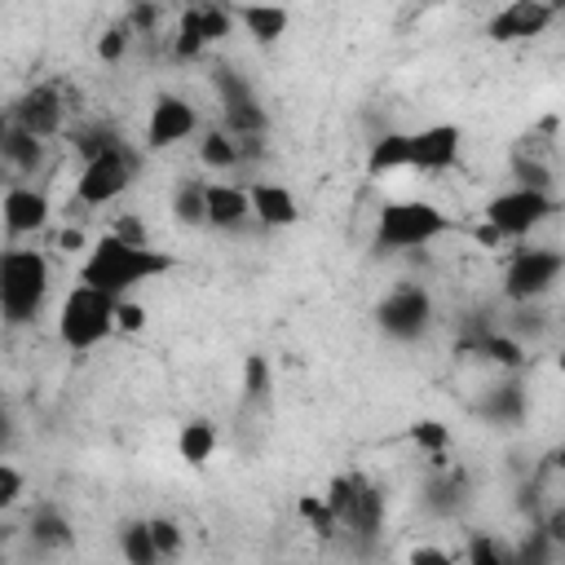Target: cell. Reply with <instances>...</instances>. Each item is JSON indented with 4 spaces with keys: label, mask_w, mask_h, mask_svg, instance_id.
Instances as JSON below:
<instances>
[{
    "label": "cell",
    "mask_w": 565,
    "mask_h": 565,
    "mask_svg": "<svg viewBox=\"0 0 565 565\" xmlns=\"http://www.w3.org/2000/svg\"><path fill=\"white\" fill-rule=\"evenodd\" d=\"M172 265H177V256H168V252H159V247H150V243H146V247L124 243L119 234L106 230V234L88 247V256H84V265H79V282L93 287V291H106V296L124 300L132 287L163 278Z\"/></svg>",
    "instance_id": "obj_1"
},
{
    "label": "cell",
    "mask_w": 565,
    "mask_h": 565,
    "mask_svg": "<svg viewBox=\"0 0 565 565\" xmlns=\"http://www.w3.org/2000/svg\"><path fill=\"white\" fill-rule=\"evenodd\" d=\"M49 256L40 247H9L0 252V322L26 327L44 313L49 300Z\"/></svg>",
    "instance_id": "obj_2"
},
{
    "label": "cell",
    "mask_w": 565,
    "mask_h": 565,
    "mask_svg": "<svg viewBox=\"0 0 565 565\" xmlns=\"http://www.w3.org/2000/svg\"><path fill=\"white\" fill-rule=\"evenodd\" d=\"M450 230H455V221L437 203H428V199H397V203L380 207L371 247H375V256L411 252V247H424V243H433V238H441Z\"/></svg>",
    "instance_id": "obj_3"
},
{
    "label": "cell",
    "mask_w": 565,
    "mask_h": 565,
    "mask_svg": "<svg viewBox=\"0 0 565 565\" xmlns=\"http://www.w3.org/2000/svg\"><path fill=\"white\" fill-rule=\"evenodd\" d=\"M115 305H119L115 296L75 282V287L62 296V305H57V340H62L71 353L97 349L102 340L115 335Z\"/></svg>",
    "instance_id": "obj_4"
},
{
    "label": "cell",
    "mask_w": 565,
    "mask_h": 565,
    "mask_svg": "<svg viewBox=\"0 0 565 565\" xmlns=\"http://www.w3.org/2000/svg\"><path fill=\"white\" fill-rule=\"evenodd\" d=\"M556 207H561V199L556 194H543V190H521V185H512V190H503V194H494L490 203H486V225L508 243H521V238H530L543 221H552L556 216Z\"/></svg>",
    "instance_id": "obj_5"
},
{
    "label": "cell",
    "mask_w": 565,
    "mask_h": 565,
    "mask_svg": "<svg viewBox=\"0 0 565 565\" xmlns=\"http://www.w3.org/2000/svg\"><path fill=\"white\" fill-rule=\"evenodd\" d=\"M561 274H565L561 247H516L503 269V296L512 305H539L547 291H556Z\"/></svg>",
    "instance_id": "obj_6"
},
{
    "label": "cell",
    "mask_w": 565,
    "mask_h": 565,
    "mask_svg": "<svg viewBox=\"0 0 565 565\" xmlns=\"http://www.w3.org/2000/svg\"><path fill=\"white\" fill-rule=\"evenodd\" d=\"M137 163H141V159H137V150H132L128 141H119L115 150L88 159V163L79 168V177H75V203H79V207H106V203H115V199L132 185Z\"/></svg>",
    "instance_id": "obj_7"
},
{
    "label": "cell",
    "mask_w": 565,
    "mask_h": 565,
    "mask_svg": "<svg viewBox=\"0 0 565 565\" xmlns=\"http://www.w3.org/2000/svg\"><path fill=\"white\" fill-rule=\"evenodd\" d=\"M212 88H216V97H221V119H225V132H230L234 141L265 137L269 115H265L260 97L252 93V84H247L234 66H212Z\"/></svg>",
    "instance_id": "obj_8"
},
{
    "label": "cell",
    "mask_w": 565,
    "mask_h": 565,
    "mask_svg": "<svg viewBox=\"0 0 565 565\" xmlns=\"http://www.w3.org/2000/svg\"><path fill=\"white\" fill-rule=\"evenodd\" d=\"M375 327L388 335V340H419L428 327H433V296L424 282H397L388 296H380L375 305Z\"/></svg>",
    "instance_id": "obj_9"
},
{
    "label": "cell",
    "mask_w": 565,
    "mask_h": 565,
    "mask_svg": "<svg viewBox=\"0 0 565 565\" xmlns=\"http://www.w3.org/2000/svg\"><path fill=\"white\" fill-rule=\"evenodd\" d=\"M9 124H13V128H22V132H31L35 141L57 137V132H62V124H66L62 88H57V84H35V88H26V93L9 106Z\"/></svg>",
    "instance_id": "obj_10"
},
{
    "label": "cell",
    "mask_w": 565,
    "mask_h": 565,
    "mask_svg": "<svg viewBox=\"0 0 565 565\" xmlns=\"http://www.w3.org/2000/svg\"><path fill=\"white\" fill-rule=\"evenodd\" d=\"M199 132V110L177 97V93H159L150 102V119H146V150H172L177 141Z\"/></svg>",
    "instance_id": "obj_11"
},
{
    "label": "cell",
    "mask_w": 565,
    "mask_h": 565,
    "mask_svg": "<svg viewBox=\"0 0 565 565\" xmlns=\"http://www.w3.org/2000/svg\"><path fill=\"white\" fill-rule=\"evenodd\" d=\"M556 4H547V0H512V4H503L490 22H486V35L494 40V44H512V40H530V35H543L552 22H556Z\"/></svg>",
    "instance_id": "obj_12"
},
{
    "label": "cell",
    "mask_w": 565,
    "mask_h": 565,
    "mask_svg": "<svg viewBox=\"0 0 565 565\" xmlns=\"http://www.w3.org/2000/svg\"><path fill=\"white\" fill-rule=\"evenodd\" d=\"M459 146H463L459 124H428V128L411 132V168L415 172H446L459 163Z\"/></svg>",
    "instance_id": "obj_13"
},
{
    "label": "cell",
    "mask_w": 565,
    "mask_h": 565,
    "mask_svg": "<svg viewBox=\"0 0 565 565\" xmlns=\"http://www.w3.org/2000/svg\"><path fill=\"white\" fill-rule=\"evenodd\" d=\"M49 194L26 185V181H13L4 194H0V221L13 238H26V234H40L49 225Z\"/></svg>",
    "instance_id": "obj_14"
},
{
    "label": "cell",
    "mask_w": 565,
    "mask_h": 565,
    "mask_svg": "<svg viewBox=\"0 0 565 565\" xmlns=\"http://www.w3.org/2000/svg\"><path fill=\"white\" fill-rule=\"evenodd\" d=\"M247 212L265 230H287V225H296L305 216L296 194L282 181H247Z\"/></svg>",
    "instance_id": "obj_15"
},
{
    "label": "cell",
    "mask_w": 565,
    "mask_h": 565,
    "mask_svg": "<svg viewBox=\"0 0 565 565\" xmlns=\"http://www.w3.org/2000/svg\"><path fill=\"white\" fill-rule=\"evenodd\" d=\"M247 190L243 185H230V181H207V194H203V225L212 230H243L247 225Z\"/></svg>",
    "instance_id": "obj_16"
},
{
    "label": "cell",
    "mask_w": 565,
    "mask_h": 565,
    "mask_svg": "<svg viewBox=\"0 0 565 565\" xmlns=\"http://www.w3.org/2000/svg\"><path fill=\"white\" fill-rule=\"evenodd\" d=\"M486 424H499V428H512L525 419V388L516 380H503V384H490L486 397L472 406Z\"/></svg>",
    "instance_id": "obj_17"
},
{
    "label": "cell",
    "mask_w": 565,
    "mask_h": 565,
    "mask_svg": "<svg viewBox=\"0 0 565 565\" xmlns=\"http://www.w3.org/2000/svg\"><path fill=\"white\" fill-rule=\"evenodd\" d=\"M230 13H234L238 26H247V35L256 44H278L291 26V13L278 9V4H230Z\"/></svg>",
    "instance_id": "obj_18"
},
{
    "label": "cell",
    "mask_w": 565,
    "mask_h": 565,
    "mask_svg": "<svg viewBox=\"0 0 565 565\" xmlns=\"http://www.w3.org/2000/svg\"><path fill=\"white\" fill-rule=\"evenodd\" d=\"M512 177L521 190H543V194H556V177H552V163L539 154L534 137H521L512 146Z\"/></svg>",
    "instance_id": "obj_19"
},
{
    "label": "cell",
    "mask_w": 565,
    "mask_h": 565,
    "mask_svg": "<svg viewBox=\"0 0 565 565\" xmlns=\"http://www.w3.org/2000/svg\"><path fill=\"white\" fill-rule=\"evenodd\" d=\"M380 521H384V494H380V486H371V481L362 477L358 503H353V512H349V521H344L340 530H349L358 543H375V534H380Z\"/></svg>",
    "instance_id": "obj_20"
},
{
    "label": "cell",
    "mask_w": 565,
    "mask_h": 565,
    "mask_svg": "<svg viewBox=\"0 0 565 565\" xmlns=\"http://www.w3.org/2000/svg\"><path fill=\"white\" fill-rule=\"evenodd\" d=\"M397 168H411V132H384V137H375L371 141V150H366V177H388V172H397Z\"/></svg>",
    "instance_id": "obj_21"
},
{
    "label": "cell",
    "mask_w": 565,
    "mask_h": 565,
    "mask_svg": "<svg viewBox=\"0 0 565 565\" xmlns=\"http://www.w3.org/2000/svg\"><path fill=\"white\" fill-rule=\"evenodd\" d=\"M26 539L35 543V547H44V552H62V547H71L75 543V530H71V521L57 512V508H35V516L26 521Z\"/></svg>",
    "instance_id": "obj_22"
},
{
    "label": "cell",
    "mask_w": 565,
    "mask_h": 565,
    "mask_svg": "<svg viewBox=\"0 0 565 565\" xmlns=\"http://www.w3.org/2000/svg\"><path fill=\"white\" fill-rule=\"evenodd\" d=\"M40 163H44V141H35V137L22 132V128H9V137H4V146H0V168H9V172H18V177H35Z\"/></svg>",
    "instance_id": "obj_23"
},
{
    "label": "cell",
    "mask_w": 565,
    "mask_h": 565,
    "mask_svg": "<svg viewBox=\"0 0 565 565\" xmlns=\"http://www.w3.org/2000/svg\"><path fill=\"white\" fill-rule=\"evenodd\" d=\"M216 424L212 419H190V424H181L177 428V455L190 463V468H199V463H207L212 455H216Z\"/></svg>",
    "instance_id": "obj_24"
},
{
    "label": "cell",
    "mask_w": 565,
    "mask_h": 565,
    "mask_svg": "<svg viewBox=\"0 0 565 565\" xmlns=\"http://www.w3.org/2000/svg\"><path fill=\"white\" fill-rule=\"evenodd\" d=\"M119 556H124V565H163L159 552H154L146 516H132V521L119 525Z\"/></svg>",
    "instance_id": "obj_25"
},
{
    "label": "cell",
    "mask_w": 565,
    "mask_h": 565,
    "mask_svg": "<svg viewBox=\"0 0 565 565\" xmlns=\"http://www.w3.org/2000/svg\"><path fill=\"white\" fill-rule=\"evenodd\" d=\"M199 163L212 168V172H230V168H238V163H243V159H238V141H234L225 128H207L203 141H199Z\"/></svg>",
    "instance_id": "obj_26"
},
{
    "label": "cell",
    "mask_w": 565,
    "mask_h": 565,
    "mask_svg": "<svg viewBox=\"0 0 565 565\" xmlns=\"http://www.w3.org/2000/svg\"><path fill=\"white\" fill-rule=\"evenodd\" d=\"M203 194H207V181L203 177H190V181H181L177 190H172V216L181 221V225H203Z\"/></svg>",
    "instance_id": "obj_27"
},
{
    "label": "cell",
    "mask_w": 565,
    "mask_h": 565,
    "mask_svg": "<svg viewBox=\"0 0 565 565\" xmlns=\"http://www.w3.org/2000/svg\"><path fill=\"white\" fill-rule=\"evenodd\" d=\"M463 490H468L463 468H446V472H437V477L428 481V503H433V512H455V508L463 503Z\"/></svg>",
    "instance_id": "obj_28"
},
{
    "label": "cell",
    "mask_w": 565,
    "mask_h": 565,
    "mask_svg": "<svg viewBox=\"0 0 565 565\" xmlns=\"http://www.w3.org/2000/svg\"><path fill=\"white\" fill-rule=\"evenodd\" d=\"M124 137L110 128V124H79V128H71V146L84 154V163L88 159H97V154H106V150H115Z\"/></svg>",
    "instance_id": "obj_29"
},
{
    "label": "cell",
    "mask_w": 565,
    "mask_h": 565,
    "mask_svg": "<svg viewBox=\"0 0 565 565\" xmlns=\"http://www.w3.org/2000/svg\"><path fill=\"white\" fill-rule=\"evenodd\" d=\"M203 53H207V44H203V35H199V22H194V4H190V9H181V18H177L172 57H177V62H199Z\"/></svg>",
    "instance_id": "obj_30"
},
{
    "label": "cell",
    "mask_w": 565,
    "mask_h": 565,
    "mask_svg": "<svg viewBox=\"0 0 565 565\" xmlns=\"http://www.w3.org/2000/svg\"><path fill=\"white\" fill-rule=\"evenodd\" d=\"M194 22H199V35H203L207 49L234 31V13H230V4H194Z\"/></svg>",
    "instance_id": "obj_31"
},
{
    "label": "cell",
    "mask_w": 565,
    "mask_h": 565,
    "mask_svg": "<svg viewBox=\"0 0 565 565\" xmlns=\"http://www.w3.org/2000/svg\"><path fill=\"white\" fill-rule=\"evenodd\" d=\"M296 512H300V521H305L318 539H335V534H340V521L331 516V508L322 503V494H300V499H296Z\"/></svg>",
    "instance_id": "obj_32"
},
{
    "label": "cell",
    "mask_w": 565,
    "mask_h": 565,
    "mask_svg": "<svg viewBox=\"0 0 565 565\" xmlns=\"http://www.w3.org/2000/svg\"><path fill=\"white\" fill-rule=\"evenodd\" d=\"M146 525H150V539H154L159 561H177L185 552V530L172 516H146Z\"/></svg>",
    "instance_id": "obj_33"
},
{
    "label": "cell",
    "mask_w": 565,
    "mask_h": 565,
    "mask_svg": "<svg viewBox=\"0 0 565 565\" xmlns=\"http://www.w3.org/2000/svg\"><path fill=\"white\" fill-rule=\"evenodd\" d=\"M243 397H247V406L269 402V362L260 353H247V362H243Z\"/></svg>",
    "instance_id": "obj_34"
},
{
    "label": "cell",
    "mask_w": 565,
    "mask_h": 565,
    "mask_svg": "<svg viewBox=\"0 0 565 565\" xmlns=\"http://www.w3.org/2000/svg\"><path fill=\"white\" fill-rule=\"evenodd\" d=\"M406 437L433 459V455H446V446H450V428L441 424V419H415L411 428H406Z\"/></svg>",
    "instance_id": "obj_35"
},
{
    "label": "cell",
    "mask_w": 565,
    "mask_h": 565,
    "mask_svg": "<svg viewBox=\"0 0 565 565\" xmlns=\"http://www.w3.org/2000/svg\"><path fill=\"white\" fill-rule=\"evenodd\" d=\"M128 44H132V31H128L124 22H115V26H106V31L97 35V57H102V62H119V57L128 53Z\"/></svg>",
    "instance_id": "obj_36"
},
{
    "label": "cell",
    "mask_w": 565,
    "mask_h": 565,
    "mask_svg": "<svg viewBox=\"0 0 565 565\" xmlns=\"http://www.w3.org/2000/svg\"><path fill=\"white\" fill-rule=\"evenodd\" d=\"M463 565H512V556L490 539V534H477L472 543H468V556H463Z\"/></svg>",
    "instance_id": "obj_37"
},
{
    "label": "cell",
    "mask_w": 565,
    "mask_h": 565,
    "mask_svg": "<svg viewBox=\"0 0 565 565\" xmlns=\"http://www.w3.org/2000/svg\"><path fill=\"white\" fill-rule=\"evenodd\" d=\"M22 490H26L22 468H13L9 459H0V512H9V508L22 499Z\"/></svg>",
    "instance_id": "obj_38"
},
{
    "label": "cell",
    "mask_w": 565,
    "mask_h": 565,
    "mask_svg": "<svg viewBox=\"0 0 565 565\" xmlns=\"http://www.w3.org/2000/svg\"><path fill=\"white\" fill-rule=\"evenodd\" d=\"M146 327V305H137V300H119L115 305V331H124V335H137Z\"/></svg>",
    "instance_id": "obj_39"
},
{
    "label": "cell",
    "mask_w": 565,
    "mask_h": 565,
    "mask_svg": "<svg viewBox=\"0 0 565 565\" xmlns=\"http://www.w3.org/2000/svg\"><path fill=\"white\" fill-rule=\"evenodd\" d=\"M154 22H159V9H154V4H132L128 18H124V26H128L132 35H150Z\"/></svg>",
    "instance_id": "obj_40"
},
{
    "label": "cell",
    "mask_w": 565,
    "mask_h": 565,
    "mask_svg": "<svg viewBox=\"0 0 565 565\" xmlns=\"http://www.w3.org/2000/svg\"><path fill=\"white\" fill-rule=\"evenodd\" d=\"M406 565H455V556L437 543H419V547L406 552Z\"/></svg>",
    "instance_id": "obj_41"
},
{
    "label": "cell",
    "mask_w": 565,
    "mask_h": 565,
    "mask_svg": "<svg viewBox=\"0 0 565 565\" xmlns=\"http://www.w3.org/2000/svg\"><path fill=\"white\" fill-rule=\"evenodd\" d=\"M13 441H18V419H13L9 402H0V459L13 450Z\"/></svg>",
    "instance_id": "obj_42"
},
{
    "label": "cell",
    "mask_w": 565,
    "mask_h": 565,
    "mask_svg": "<svg viewBox=\"0 0 565 565\" xmlns=\"http://www.w3.org/2000/svg\"><path fill=\"white\" fill-rule=\"evenodd\" d=\"M57 247H62V252H79V247H88V243H84V230H62V234H57Z\"/></svg>",
    "instance_id": "obj_43"
},
{
    "label": "cell",
    "mask_w": 565,
    "mask_h": 565,
    "mask_svg": "<svg viewBox=\"0 0 565 565\" xmlns=\"http://www.w3.org/2000/svg\"><path fill=\"white\" fill-rule=\"evenodd\" d=\"M472 238H477V243H481V247H503V238H499V234H494V230H490V225H486V221H481V225H477V230H472Z\"/></svg>",
    "instance_id": "obj_44"
},
{
    "label": "cell",
    "mask_w": 565,
    "mask_h": 565,
    "mask_svg": "<svg viewBox=\"0 0 565 565\" xmlns=\"http://www.w3.org/2000/svg\"><path fill=\"white\" fill-rule=\"evenodd\" d=\"M9 128H13V124H9V110H0V146H4V137H9Z\"/></svg>",
    "instance_id": "obj_45"
},
{
    "label": "cell",
    "mask_w": 565,
    "mask_h": 565,
    "mask_svg": "<svg viewBox=\"0 0 565 565\" xmlns=\"http://www.w3.org/2000/svg\"><path fill=\"white\" fill-rule=\"evenodd\" d=\"M0 565H4V547H0Z\"/></svg>",
    "instance_id": "obj_46"
}]
</instances>
